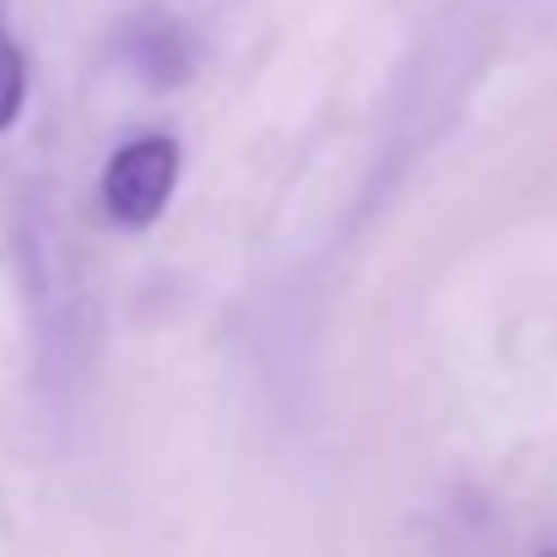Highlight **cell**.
<instances>
[{"mask_svg": "<svg viewBox=\"0 0 557 557\" xmlns=\"http://www.w3.org/2000/svg\"><path fill=\"white\" fill-rule=\"evenodd\" d=\"M174 180H180V147L169 136H136L103 169V206H109L114 222L147 227V222L163 216Z\"/></svg>", "mask_w": 557, "mask_h": 557, "instance_id": "obj_1", "label": "cell"}, {"mask_svg": "<svg viewBox=\"0 0 557 557\" xmlns=\"http://www.w3.org/2000/svg\"><path fill=\"white\" fill-rule=\"evenodd\" d=\"M22 92H27V65H22V49L0 33V131L22 114Z\"/></svg>", "mask_w": 557, "mask_h": 557, "instance_id": "obj_2", "label": "cell"}, {"mask_svg": "<svg viewBox=\"0 0 557 557\" xmlns=\"http://www.w3.org/2000/svg\"><path fill=\"white\" fill-rule=\"evenodd\" d=\"M547 557H557V553H547Z\"/></svg>", "mask_w": 557, "mask_h": 557, "instance_id": "obj_3", "label": "cell"}]
</instances>
